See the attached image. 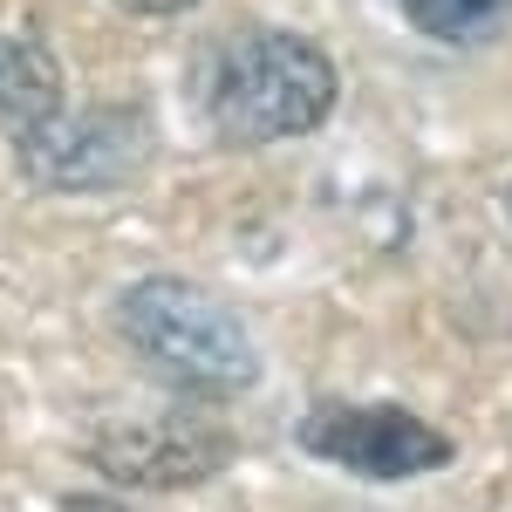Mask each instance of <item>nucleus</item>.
<instances>
[{"label":"nucleus","mask_w":512,"mask_h":512,"mask_svg":"<svg viewBox=\"0 0 512 512\" xmlns=\"http://www.w3.org/2000/svg\"><path fill=\"white\" fill-rule=\"evenodd\" d=\"M48 117H62V69L55 55L21 35H0V130L35 137Z\"/></svg>","instance_id":"39448f33"},{"label":"nucleus","mask_w":512,"mask_h":512,"mask_svg":"<svg viewBox=\"0 0 512 512\" xmlns=\"http://www.w3.org/2000/svg\"><path fill=\"white\" fill-rule=\"evenodd\" d=\"M506 212H512V192H506Z\"/></svg>","instance_id":"1a4fd4ad"},{"label":"nucleus","mask_w":512,"mask_h":512,"mask_svg":"<svg viewBox=\"0 0 512 512\" xmlns=\"http://www.w3.org/2000/svg\"><path fill=\"white\" fill-rule=\"evenodd\" d=\"M117 7H130V14H185L198 0H117Z\"/></svg>","instance_id":"0eeeda50"},{"label":"nucleus","mask_w":512,"mask_h":512,"mask_svg":"<svg viewBox=\"0 0 512 512\" xmlns=\"http://www.w3.org/2000/svg\"><path fill=\"white\" fill-rule=\"evenodd\" d=\"M301 451L355 478H376V485L444 472L458 458V444L437 424H424L417 410H396V403H315L301 417Z\"/></svg>","instance_id":"7ed1b4c3"},{"label":"nucleus","mask_w":512,"mask_h":512,"mask_svg":"<svg viewBox=\"0 0 512 512\" xmlns=\"http://www.w3.org/2000/svg\"><path fill=\"white\" fill-rule=\"evenodd\" d=\"M89 458H96L103 472L130 478V485H198V478H212L233 458V437L198 431L192 417L158 424V431H151V424H123L117 437L89 444Z\"/></svg>","instance_id":"20e7f679"},{"label":"nucleus","mask_w":512,"mask_h":512,"mask_svg":"<svg viewBox=\"0 0 512 512\" xmlns=\"http://www.w3.org/2000/svg\"><path fill=\"white\" fill-rule=\"evenodd\" d=\"M403 14L417 35L451 41V48H478L512 28V0H403Z\"/></svg>","instance_id":"423d86ee"},{"label":"nucleus","mask_w":512,"mask_h":512,"mask_svg":"<svg viewBox=\"0 0 512 512\" xmlns=\"http://www.w3.org/2000/svg\"><path fill=\"white\" fill-rule=\"evenodd\" d=\"M62 512H130V506H117V499H62Z\"/></svg>","instance_id":"6e6552de"},{"label":"nucleus","mask_w":512,"mask_h":512,"mask_svg":"<svg viewBox=\"0 0 512 512\" xmlns=\"http://www.w3.org/2000/svg\"><path fill=\"white\" fill-rule=\"evenodd\" d=\"M117 328L178 390L233 396L260 376V349H253L246 321L192 280H137L117 301Z\"/></svg>","instance_id":"f03ea898"},{"label":"nucleus","mask_w":512,"mask_h":512,"mask_svg":"<svg viewBox=\"0 0 512 512\" xmlns=\"http://www.w3.org/2000/svg\"><path fill=\"white\" fill-rule=\"evenodd\" d=\"M198 103L226 144H280V137L315 130L335 110V62L308 35L246 28L205 55Z\"/></svg>","instance_id":"f257e3e1"}]
</instances>
